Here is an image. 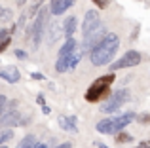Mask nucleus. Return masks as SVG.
I'll use <instances>...</instances> for the list:
<instances>
[{"instance_id":"obj_1","label":"nucleus","mask_w":150,"mask_h":148,"mask_svg":"<svg viewBox=\"0 0 150 148\" xmlns=\"http://www.w3.org/2000/svg\"><path fill=\"white\" fill-rule=\"evenodd\" d=\"M118 48H120V38L116 32H106V36L103 38V42L97 48L91 49L89 59H91L93 67H106L112 63V59L116 57Z\"/></svg>"},{"instance_id":"obj_7","label":"nucleus","mask_w":150,"mask_h":148,"mask_svg":"<svg viewBox=\"0 0 150 148\" xmlns=\"http://www.w3.org/2000/svg\"><path fill=\"white\" fill-rule=\"evenodd\" d=\"M15 125H21V112L19 110H11L0 116V129H11Z\"/></svg>"},{"instance_id":"obj_2","label":"nucleus","mask_w":150,"mask_h":148,"mask_svg":"<svg viewBox=\"0 0 150 148\" xmlns=\"http://www.w3.org/2000/svg\"><path fill=\"white\" fill-rule=\"evenodd\" d=\"M114 80H116V74L114 72H108V74H105V76L95 78L93 84L86 89L84 99L88 101V103H101V101L105 103L110 97V85L114 84Z\"/></svg>"},{"instance_id":"obj_16","label":"nucleus","mask_w":150,"mask_h":148,"mask_svg":"<svg viewBox=\"0 0 150 148\" xmlns=\"http://www.w3.org/2000/svg\"><path fill=\"white\" fill-rule=\"evenodd\" d=\"M10 42H11V30H8V29H0V53L8 49Z\"/></svg>"},{"instance_id":"obj_27","label":"nucleus","mask_w":150,"mask_h":148,"mask_svg":"<svg viewBox=\"0 0 150 148\" xmlns=\"http://www.w3.org/2000/svg\"><path fill=\"white\" fill-rule=\"evenodd\" d=\"M15 57H17V59H27V53L23 51V49H15Z\"/></svg>"},{"instance_id":"obj_4","label":"nucleus","mask_w":150,"mask_h":148,"mask_svg":"<svg viewBox=\"0 0 150 148\" xmlns=\"http://www.w3.org/2000/svg\"><path fill=\"white\" fill-rule=\"evenodd\" d=\"M129 99H131V91H129V89H125V87L124 89H118L116 93H112V95L103 103L101 112H105V114H112V112H116L122 104L127 103Z\"/></svg>"},{"instance_id":"obj_24","label":"nucleus","mask_w":150,"mask_h":148,"mask_svg":"<svg viewBox=\"0 0 150 148\" xmlns=\"http://www.w3.org/2000/svg\"><path fill=\"white\" fill-rule=\"evenodd\" d=\"M6 104H8L6 95H0V116H4V112H6Z\"/></svg>"},{"instance_id":"obj_10","label":"nucleus","mask_w":150,"mask_h":148,"mask_svg":"<svg viewBox=\"0 0 150 148\" xmlns=\"http://www.w3.org/2000/svg\"><path fill=\"white\" fill-rule=\"evenodd\" d=\"M135 120V112H125V114H120L114 118V125H116V133H120V131H124L125 127L129 125V123Z\"/></svg>"},{"instance_id":"obj_9","label":"nucleus","mask_w":150,"mask_h":148,"mask_svg":"<svg viewBox=\"0 0 150 148\" xmlns=\"http://www.w3.org/2000/svg\"><path fill=\"white\" fill-rule=\"evenodd\" d=\"M74 2H76V0H51V4H50V13L51 15H61V13H65L69 8L74 6Z\"/></svg>"},{"instance_id":"obj_3","label":"nucleus","mask_w":150,"mask_h":148,"mask_svg":"<svg viewBox=\"0 0 150 148\" xmlns=\"http://www.w3.org/2000/svg\"><path fill=\"white\" fill-rule=\"evenodd\" d=\"M48 15H50L48 8H40L38 13H36V17H34V21H33V25H30V29H29V38L33 40V48L34 49L40 46V40H42V36H44V32H46Z\"/></svg>"},{"instance_id":"obj_30","label":"nucleus","mask_w":150,"mask_h":148,"mask_svg":"<svg viewBox=\"0 0 150 148\" xmlns=\"http://www.w3.org/2000/svg\"><path fill=\"white\" fill-rule=\"evenodd\" d=\"M55 148H72V144L70 142H61V144H57Z\"/></svg>"},{"instance_id":"obj_26","label":"nucleus","mask_w":150,"mask_h":148,"mask_svg":"<svg viewBox=\"0 0 150 148\" xmlns=\"http://www.w3.org/2000/svg\"><path fill=\"white\" fill-rule=\"evenodd\" d=\"M30 78H33V80H36V82L46 80V76H44V74H40V72H33V74H30Z\"/></svg>"},{"instance_id":"obj_31","label":"nucleus","mask_w":150,"mask_h":148,"mask_svg":"<svg viewBox=\"0 0 150 148\" xmlns=\"http://www.w3.org/2000/svg\"><path fill=\"white\" fill-rule=\"evenodd\" d=\"M42 112H44V114H46V116H48V114H50V112H51V108L48 106V104H44V106H42Z\"/></svg>"},{"instance_id":"obj_21","label":"nucleus","mask_w":150,"mask_h":148,"mask_svg":"<svg viewBox=\"0 0 150 148\" xmlns=\"http://www.w3.org/2000/svg\"><path fill=\"white\" fill-rule=\"evenodd\" d=\"M133 137L129 133H125V131H120V133H116V142H120V144H127V142H131Z\"/></svg>"},{"instance_id":"obj_6","label":"nucleus","mask_w":150,"mask_h":148,"mask_svg":"<svg viewBox=\"0 0 150 148\" xmlns=\"http://www.w3.org/2000/svg\"><path fill=\"white\" fill-rule=\"evenodd\" d=\"M103 25L101 21V13L97 10H88L84 15V23H82V34L84 36H88V34H91L93 30H97L99 27Z\"/></svg>"},{"instance_id":"obj_35","label":"nucleus","mask_w":150,"mask_h":148,"mask_svg":"<svg viewBox=\"0 0 150 148\" xmlns=\"http://www.w3.org/2000/svg\"><path fill=\"white\" fill-rule=\"evenodd\" d=\"M0 148H8V146H6V144H4V146H0Z\"/></svg>"},{"instance_id":"obj_25","label":"nucleus","mask_w":150,"mask_h":148,"mask_svg":"<svg viewBox=\"0 0 150 148\" xmlns=\"http://www.w3.org/2000/svg\"><path fill=\"white\" fill-rule=\"evenodd\" d=\"M93 4H95L97 8H103V10H105V8H108V2L110 0H91Z\"/></svg>"},{"instance_id":"obj_28","label":"nucleus","mask_w":150,"mask_h":148,"mask_svg":"<svg viewBox=\"0 0 150 148\" xmlns=\"http://www.w3.org/2000/svg\"><path fill=\"white\" fill-rule=\"evenodd\" d=\"M133 148H150V144H148L146 141H141L139 144H137V146H133Z\"/></svg>"},{"instance_id":"obj_22","label":"nucleus","mask_w":150,"mask_h":148,"mask_svg":"<svg viewBox=\"0 0 150 148\" xmlns=\"http://www.w3.org/2000/svg\"><path fill=\"white\" fill-rule=\"evenodd\" d=\"M42 4H44V0H33V6H30V11H29V15H34V13H38V10L42 8Z\"/></svg>"},{"instance_id":"obj_33","label":"nucleus","mask_w":150,"mask_h":148,"mask_svg":"<svg viewBox=\"0 0 150 148\" xmlns=\"http://www.w3.org/2000/svg\"><path fill=\"white\" fill-rule=\"evenodd\" d=\"M36 148H48V144H44V142H38Z\"/></svg>"},{"instance_id":"obj_11","label":"nucleus","mask_w":150,"mask_h":148,"mask_svg":"<svg viewBox=\"0 0 150 148\" xmlns=\"http://www.w3.org/2000/svg\"><path fill=\"white\" fill-rule=\"evenodd\" d=\"M95 129L103 135H116V125H114V118H105L101 122H97Z\"/></svg>"},{"instance_id":"obj_12","label":"nucleus","mask_w":150,"mask_h":148,"mask_svg":"<svg viewBox=\"0 0 150 148\" xmlns=\"http://www.w3.org/2000/svg\"><path fill=\"white\" fill-rule=\"evenodd\" d=\"M57 123L59 127H61L63 131H69V133H76L78 127H76V118H72V116H59L57 118Z\"/></svg>"},{"instance_id":"obj_14","label":"nucleus","mask_w":150,"mask_h":148,"mask_svg":"<svg viewBox=\"0 0 150 148\" xmlns=\"http://www.w3.org/2000/svg\"><path fill=\"white\" fill-rule=\"evenodd\" d=\"M61 36H65V34H63V27L57 25V23H51V25L48 27V44L51 46L57 38H61Z\"/></svg>"},{"instance_id":"obj_13","label":"nucleus","mask_w":150,"mask_h":148,"mask_svg":"<svg viewBox=\"0 0 150 148\" xmlns=\"http://www.w3.org/2000/svg\"><path fill=\"white\" fill-rule=\"evenodd\" d=\"M78 29V19L74 17V15H69V17L63 21V34H65V38H72V34L76 32Z\"/></svg>"},{"instance_id":"obj_19","label":"nucleus","mask_w":150,"mask_h":148,"mask_svg":"<svg viewBox=\"0 0 150 148\" xmlns=\"http://www.w3.org/2000/svg\"><path fill=\"white\" fill-rule=\"evenodd\" d=\"M11 19H13V11L10 8L0 6V23H10Z\"/></svg>"},{"instance_id":"obj_18","label":"nucleus","mask_w":150,"mask_h":148,"mask_svg":"<svg viewBox=\"0 0 150 148\" xmlns=\"http://www.w3.org/2000/svg\"><path fill=\"white\" fill-rule=\"evenodd\" d=\"M55 70L59 74L70 70V65H69V57H57V63H55Z\"/></svg>"},{"instance_id":"obj_8","label":"nucleus","mask_w":150,"mask_h":148,"mask_svg":"<svg viewBox=\"0 0 150 148\" xmlns=\"http://www.w3.org/2000/svg\"><path fill=\"white\" fill-rule=\"evenodd\" d=\"M0 80L8 82V84H17L21 80V72L15 65H8V67L0 68Z\"/></svg>"},{"instance_id":"obj_32","label":"nucleus","mask_w":150,"mask_h":148,"mask_svg":"<svg viewBox=\"0 0 150 148\" xmlns=\"http://www.w3.org/2000/svg\"><path fill=\"white\" fill-rule=\"evenodd\" d=\"M95 146H97V148H110V146H106V144H103V142H101V141H95Z\"/></svg>"},{"instance_id":"obj_17","label":"nucleus","mask_w":150,"mask_h":148,"mask_svg":"<svg viewBox=\"0 0 150 148\" xmlns=\"http://www.w3.org/2000/svg\"><path fill=\"white\" fill-rule=\"evenodd\" d=\"M36 144H38V141H36V137H34V135H25V137H23V141L19 142L17 148H36Z\"/></svg>"},{"instance_id":"obj_23","label":"nucleus","mask_w":150,"mask_h":148,"mask_svg":"<svg viewBox=\"0 0 150 148\" xmlns=\"http://www.w3.org/2000/svg\"><path fill=\"white\" fill-rule=\"evenodd\" d=\"M137 120H139L141 125H148L150 123V114H141V116H137Z\"/></svg>"},{"instance_id":"obj_15","label":"nucleus","mask_w":150,"mask_h":148,"mask_svg":"<svg viewBox=\"0 0 150 148\" xmlns=\"http://www.w3.org/2000/svg\"><path fill=\"white\" fill-rule=\"evenodd\" d=\"M76 48H78L76 40H74V38H67V42L63 44V48L59 49V57H70Z\"/></svg>"},{"instance_id":"obj_5","label":"nucleus","mask_w":150,"mask_h":148,"mask_svg":"<svg viewBox=\"0 0 150 148\" xmlns=\"http://www.w3.org/2000/svg\"><path fill=\"white\" fill-rule=\"evenodd\" d=\"M141 61H143V55H141L137 49H129V51H125L118 61H114L112 65H108V67H110V72H114V70H122V68H133V67H137V65H141Z\"/></svg>"},{"instance_id":"obj_34","label":"nucleus","mask_w":150,"mask_h":148,"mask_svg":"<svg viewBox=\"0 0 150 148\" xmlns=\"http://www.w3.org/2000/svg\"><path fill=\"white\" fill-rule=\"evenodd\" d=\"M27 4V0H17V6H25Z\"/></svg>"},{"instance_id":"obj_29","label":"nucleus","mask_w":150,"mask_h":148,"mask_svg":"<svg viewBox=\"0 0 150 148\" xmlns=\"http://www.w3.org/2000/svg\"><path fill=\"white\" fill-rule=\"evenodd\" d=\"M36 103L44 106V104H46V99H44V95H38V97H36Z\"/></svg>"},{"instance_id":"obj_20","label":"nucleus","mask_w":150,"mask_h":148,"mask_svg":"<svg viewBox=\"0 0 150 148\" xmlns=\"http://www.w3.org/2000/svg\"><path fill=\"white\" fill-rule=\"evenodd\" d=\"M11 139H13V129H0V146H4Z\"/></svg>"}]
</instances>
